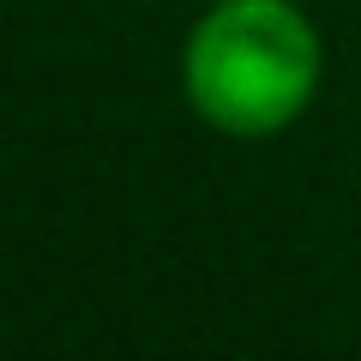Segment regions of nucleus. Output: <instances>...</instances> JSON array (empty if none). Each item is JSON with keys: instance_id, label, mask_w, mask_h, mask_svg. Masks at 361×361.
Masks as SVG:
<instances>
[{"instance_id": "nucleus-1", "label": "nucleus", "mask_w": 361, "mask_h": 361, "mask_svg": "<svg viewBox=\"0 0 361 361\" xmlns=\"http://www.w3.org/2000/svg\"><path fill=\"white\" fill-rule=\"evenodd\" d=\"M325 78L319 25L295 0H217L180 49V90L223 139H277Z\"/></svg>"}]
</instances>
